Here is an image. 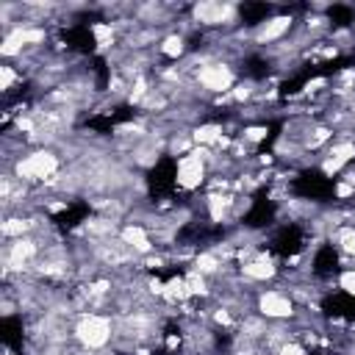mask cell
Instances as JSON below:
<instances>
[{
  "label": "cell",
  "instance_id": "cell-1",
  "mask_svg": "<svg viewBox=\"0 0 355 355\" xmlns=\"http://www.w3.org/2000/svg\"><path fill=\"white\" fill-rule=\"evenodd\" d=\"M72 338L86 352H103L116 338V319L97 311H83L72 324Z\"/></svg>",
  "mask_w": 355,
  "mask_h": 355
},
{
  "label": "cell",
  "instance_id": "cell-2",
  "mask_svg": "<svg viewBox=\"0 0 355 355\" xmlns=\"http://www.w3.org/2000/svg\"><path fill=\"white\" fill-rule=\"evenodd\" d=\"M11 172L19 183H47L53 175L61 172V158L53 147H39V150H31L28 155H19L14 158V164L6 169Z\"/></svg>",
  "mask_w": 355,
  "mask_h": 355
},
{
  "label": "cell",
  "instance_id": "cell-3",
  "mask_svg": "<svg viewBox=\"0 0 355 355\" xmlns=\"http://www.w3.org/2000/svg\"><path fill=\"white\" fill-rule=\"evenodd\" d=\"M194 83H197L202 92H208V94L222 97V94H227V92L236 86V72H233L230 64L214 58V61H208L205 67H200V69L194 72Z\"/></svg>",
  "mask_w": 355,
  "mask_h": 355
},
{
  "label": "cell",
  "instance_id": "cell-4",
  "mask_svg": "<svg viewBox=\"0 0 355 355\" xmlns=\"http://www.w3.org/2000/svg\"><path fill=\"white\" fill-rule=\"evenodd\" d=\"M294 308H297V302L288 291L266 288V291L255 294V313L263 316L266 322H288V319H294Z\"/></svg>",
  "mask_w": 355,
  "mask_h": 355
},
{
  "label": "cell",
  "instance_id": "cell-5",
  "mask_svg": "<svg viewBox=\"0 0 355 355\" xmlns=\"http://www.w3.org/2000/svg\"><path fill=\"white\" fill-rule=\"evenodd\" d=\"M189 14H191V22L194 25H202V28H227V25H236L239 22V11L230 3L202 0V3H194L189 8Z\"/></svg>",
  "mask_w": 355,
  "mask_h": 355
},
{
  "label": "cell",
  "instance_id": "cell-6",
  "mask_svg": "<svg viewBox=\"0 0 355 355\" xmlns=\"http://www.w3.org/2000/svg\"><path fill=\"white\" fill-rule=\"evenodd\" d=\"M208 178V161L200 158L194 150L183 158H178V166H175V186L183 189V191H197Z\"/></svg>",
  "mask_w": 355,
  "mask_h": 355
},
{
  "label": "cell",
  "instance_id": "cell-7",
  "mask_svg": "<svg viewBox=\"0 0 355 355\" xmlns=\"http://www.w3.org/2000/svg\"><path fill=\"white\" fill-rule=\"evenodd\" d=\"M116 239H119L122 244H128L139 258H144V255H153V252H155L153 233H150V227H147V225H141V222H128V225H122Z\"/></svg>",
  "mask_w": 355,
  "mask_h": 355
},
{
  "label": "cell",
  "instance_id": "cell-8",
  "mask_svg": "<svg viewBox=\"0 0 355 355\" xmlns=\"http://www.w3.org/2000/svg\"><path fill=\"white\" fill-rule=\"evenodd\" d=\"M294 25V17L291 14H275L269 19H261L252 31V44H272V42H280Z\"/></svg>",
  "mask_w": 355,
  "mask_h": 355
},
{
  "label": "cell",
  "instance_id": "cell-9",
  "mask_svg": "<svg viewBox=\"0 0 355 355\" xmlns=\"http://www.w3.org/2000/svg\"><path fill=\"white\" fill-rule=\"evenodd\" d=\"M355 158V141L352 139H338V141H333L330 147H327V153H324V158H322V172L327 175V178H333L336 172H341L349 161Z\"/></svg>",
  "mask_w": 355,
  "mask_h": 355
},
{
  "label": "cell",
  "instance_id": "cell-10",
  "mask_svg": "<svg viewBox=\"0 0 355 355\" xmlns=\"http://www.w3.org/2000/svg\"><path fill=\"white\" fill-rule=\"evenodd\" d=\"M239 277L244 283H250V286L266 283V280H275L277 277V266H275V261L266 252H258L252 261H247V263L239 266Z\"/></svg>",
  "mask_w": 355,
  "mask_h": 355
},
{
  "label": "cell",
  "instance_id": "cell-11",
  "mask_svg": "<svg viewBox=\"0 0 355 355\" xmlns=\"http://www.w3.org/2000/svg\"><path fill=\"white\" fill-rule=\"evenodd\" d=\"M158 53H161L164 58H172V61L186 58V55L191 53V47H189V36H186L183 31H172V33L161 36V42H158Z\"/></svg>",
  "mask_w": 355,
  "mask_h": 355
},
{
  "label": "cell",
  "instance_id": "cell-12",
  "mask_svg": "<svg viewBox=\"0 0 355 355\" xmlns=\"http://www.w3.org/2000/svg\"><path fill=\"white\" fill-rule=\"evenodd\" d=\"M222 133H225V128L219 122H200L191 130V141H194V147H216Z\"/></svg>",
  "mask_w": 355,
  "mask_h": 355
},
{
  "label": "cell",
  "instance_id": "cell-13",
  "mask_svg": "<svg viewBox=\"0 0 355 355\" xmlns=\"http://www.w3.org/2000/svg\"><path fill=\"white\" fill-rule=\"evenodd\" d=\"M164 300L172 302V305H183L186 300H191L186 277H172V280H166V283H164Z\"/></svg>",
  "mask_w": 355,
  "mask_h": 355
},
{
  "label": "cell",
  "instance_id": "cell-14",
  "mask_svg": "<svg viewBox=\"0 0 355 355\" xmlns=\"http://www.w3.org/2000/svg\"><path fill=\"white\" fill-rule=\"evenodd\" d=\"M92 36L100 50H111L114 39H116V25L114 22H92Z\"/></svg>",
  "mask_w": 355,
  "mask_h": 355
},
{
  "label": "cell",
  "instance_id": "cell-15",
  "mask_svg": "<svg viewBox=\"0 0 355 355\" xmlns=\"http://www.w3.org/2000/svg\"><path fill=\"white\" fill-rule=\"evenodd\" d=\"M186 277V283H189V294L191 297H211L214 291H211V286H208V280L211 277H205V275H200L197 269H191L189 275H183Z\"/></svg>",
  "mask_w": 355,
  "mask_h": 355
},
{
  "label": "cell",
  "instance_id": "cell-16",
  "mask_svg": "<svg viewBox=\"0 0 355 355\" xmlns=\"http://www.w3.org/2000/svg\"><path fill=\"white\" fill-rule=\"evenodd\" d=\"M269 136V128L266 125H244L241 128V141H247V144H258V141H263Z\"/></svg>",
  "mask_w": 355,
  "mask_h": 355
},
{
  "label": "cell",
  "instance_id": "cell-17",
  "mask_svg": "<svg viewBox=\"0 0 355 355\" xmlns=\"http://www.w3.org/2000/svg\"><path fill=\"white\" fill-rule=\"evenodd\" d=\"M17 80H22V78L14 72V67H11V64H3V67H0V92L8 94V92L14 89Z\"/></svg>",
  "mask_w": 355,
  "mask_h": 355
},
{
  "label": "cell",
  "instance_id": "cell-18",
  "mask_svg": "<svg viewBox=\"0 0 355 355\" xmlns=\"http://www.w3.org/2000/svg\"><path fill=\"white\" fill-rule=\"evenodd\" d=\"M338 288L347 294V297H355V269H344L338 275Z\"/></svg>",
  "mask_w": 355,
  "mask_h": 355
},
{
  "label": "cell",
  "instance_id": "cell-19",
  "mask_svg": "<svg viewBox=\"0 0 355 355\" xmlns=\"http://www.w3.org/2000/svg\"><path fill=\"white\" fill-rule=\"evenodd\" d=\"M275 355H308V349H305V344L302 341H297V338H288Z\"/></svg>",
  "mask_w": 355,
  "mask_h": 355
},
{
  "label": "cell",
  "instance_id": "cell-20",
  "mask_svg": "<svg viewBox=\"0 0 355 355\" xmlns=\"http://www.w3.org/2000/svg\"><path fill=\"white\" fill-rule=\"evenodd\" d=\"M327 83H330L327 78H313V80H308V83H305V94H316V92H322Z\"/></svg>",
  "mask_w": 355,
  "mask_h": 355
},
{
  "label": "cell",
  "instance_id": "cell-21",
  "mask_svg": "<svg viewBox=\"0 0 355 355\" xmlns=\"http://www.w3.org/2000/svg\"><path fill=\"white\" fill-rule=\"evenodd\" d=\"M336 197H338V200H347V197H355V186H352V183H347V180H341V183L336 186Z\"/></svg>",
  "mask_w": 355,
  "mask_h": 355
},
{
  "label": "cell",
  "instance_id": "cell-22",
  "mask_svg": "<svg viewBox=\"0 0 355 355\" xmlns=\"http://www.w3.org/2000/svg\"><path fill=\"white\" fill-rule=\"evenodd\" d=\"M6 355H11V352H8V349H6Z\"/></svg>",
  "mask_w": 355,
  "mask_h": 355
}]
</instances>
